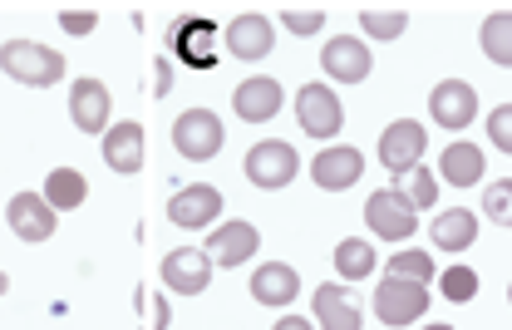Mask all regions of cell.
I'll list each match as a JSON object with an SVG mask.
<instances>
[{
	"mask_svg": "<svg viewBox=\"0 0 512 330\" xmlns=\"http://www.w3.org/2000/svg\"><path fill=\"white\" fill-rule=\"evenodd\" d=\"M488 138H493L498 153H512V104H498L488 114Z\"/></svg>",
	"mask_w": 512,
	"mask_h": 330,
	"instance_id": "obj_32",
	"label": "cell"
},
{
	"mask_svg": "<svg viewBox=\"0 0 512 330\" xmlns=\"http://www.w3.org/2000/svg\"><path fill=\"white\" fill-rule=\"evenodd\" d=\"M143 124H114V129L104 133V163L114 168V173H124V178H133L138 168H143Z\"/></svg>",
	"mask_w": 512,
	"mask_h": 330,
	"instance_id": "obj_19",
	"label": "cell"
},
{
	"mask_svg": "<svg viewBox=\"0 0 512 330\" xmlns=\"http://www.w3.org/2000/svg\"><path fill=\"white\" fill-rule=\"evenodd\" d=\"M384 276H399V281H419V286H429V281H434V257L419 252V247H414V252H394Z\"/></svg>",
	"mask_w": 512,
	"mask_h": 330,
	"instance_id": "obj_29",
	"label": "cell"
},
{
	"mask_svg": "<svg viewBox=\"0 0 512 330\" xmlns=\"http://www.w3.org/2000/svg\"><path fill=\"white\" fill-rule=\"evenodd\" d=\"M256 247H261V232H256L252 222H222L212 237H207V262L212 266H242L252 257Z\"/></svg>",
	"mask_w": 512,
	"mask_h": 330,
	"instance_id": "obj_15",
	"label": "cell"
},
{
	"mask_svg": "<svg viewBox=\"0 0 512 330\" xmlns=\"http://www.w3.org/2000/svg\"><path fill=\"white\" fill-rule=\"evenodd\" d=\"M40 198L50 202L55 212H74L79 202L89 198V183H84V173H74V168H55V173H45V193Z\"/></svg>",
	"mask_w": 512,
	"mask_h": 330,
	"instance_id": "obj_24",
	"label": "cell"
},
{
	"mask_svg": "<svg viewBox=\"0 0 512 330\" xmlns=\"http://www.w3.org/2000/svg\"><path fill=\"white\" fill-rule=\"evenodd\" d=\"M281 25L291 35H316L320 25H325V10H281Z\"/></svg>",
	"mask_w": 512,
	"mask_h": 330,
	"instance_id": "obj_33",
	"label": "cell"
},
{
	"mask_svg": "<svg viewBox=\"0 0 512 330\" xmlns=\"http://www.w3.org/2000/svg\"><path fill=\"white\" fill-rule=\"evenodd\" d=\"M153 326H158V330L168 326V306H163V301H153Z\"/></svg>",
	"mask_w": 512,
	"mask_h": 330,
	"instance_id": "obj_37",
	"label": "cell"
},
{
	"mask_svg": "<svg viewBox=\"0 0 512 330\" xmlns=\"http://www.w3.org/2000/svg\"><path fill=\"white\" fill-rule=\"evenodd\" d=\"M60 25L69 35H89V30L99 25V15H94V10H60Z\"/></svg>",
	"mask_w": 512,
	"mask_h": 330,
	"instance_id": "obj_34",
	"label": "cell"
},
{
	"mask_svg": "<svg viewBox=\"0 0 512 330\" xmlns=\"http://www.w3.org/2000/svg\"><path fill=\"white\" fill-rule=\"evenodd\" d=\"M271 45H276V30H271V20L256 15V10H242V15L227 25V55H232V60H261V55H271Z\"/></svg>",
	"mask_w": 512,
	"mask_h": 330,
	"instance_id": "obj_14",
	"label": "cell"
},
{
	"mask_svg": "<svg viewBox=\"0 0 512 330\" xmlns=\"http://www.w3.org/2000/svg\"><path fill=\"white\" fill-rule=\"evenodd\" d=\"M109 109H114V99H109V89L99 79H74V89H69V119H74V129L109 133Z\"/></svg>",
	"mask_w": 512,
	"mask_h": 330,
	"instance_id": "obj_13",
	"label": "cell"
},
{
	"mask_svg": "<svg viewBox=\"0 0 512 330\" xmlns=\"http://www.w3.org/2000/svg\"><path fill=\"white\" fill-rule=\"evenodd\" d=\"M222 143H227V129H222V119H217L212 109H188V114H178V124H173V148H178L188 163L217 158Z\"/></svg>",
	"mask_w": 512,
	"mask_h": 330,
	"instance_id": "obj_2",
	"label": "cell"
},
{
	"mask_svg": "<svg viewBox=\"0 0 512 330\" xmlns=\"http://www.w3.org/2000/svg\"><path fill=\"white\" fill-rule=\"evenodd\" d=\"M335 271H340L345 281H365V276L375 271V247H370L365 237H345V242L335 247Z\"/></svg>",
	"mask_w": 512,
	"mask_h": 330,
	"instance_id": "obj_26",
	"label": "cell"
},
{
	"mask_svg": "<svg viewBox=\"0 0 512 330\" xmlns=\"http://www.w3.org/2000/svg\"><path fill=\"white\" fill-rule=\"evenodd\" d=\"M429 114H434L439 129L463 133L478 119V94H473V84H468V79H444V84L429 94Z\"/></svg>",
	"mask_w": 512,
	"mask_h": 330,
	"instance_id": "obj_8",
	"label": "cell"
},
{
	"mask_svg": "<svg viewBox=\"0 0 512 330\" xmlns=\"http://www.w3.org/2000/svg\"><path fill=\"white\" fill-rule=\"evenodd\" d=\"M365 222H370V232H375L380 242H409L414 227H419V212L399 198L394 188H384V193H370V202H365Z\"/></svg>",
	"mask_w": 512,
	"mask_h": 330,
	"instance_id": "obj_5",
	"label": "cell"
},
{
	"mask_svg": "<svg viewBox=\"0 0 512 330\" xmlns=\"http://www.w3.org/2000/svg\"><path fill=\"white\" fill-rule=\"evenodd\" d=\"M320 65H325V74H330L335 84H360V79H370L375 55L365 50V40H355V35H335V40L320 50Z\"/></svg>",
	"mask_w": 512,
	"mask_h": 330,
	"instance_id": "obj_11",
	"label": "cell"
},
{
	"mask_svg": "<svg viewBox=\"0 0 512 330\" xmlns=\"http://www.w3.org/2000/svg\"><path fill=\"white\" fill-rule=\"evenodd\" d=\"M360 173H365V153H360V148H350V143L320 148L316 163H311V178H316L325 193H345V188H355V183H360Z\"/></svg>",
	"mask_w": 512,
	"mask_h": 330,
	"instance_id": "obj_9",
	"label": "cell"
},
{
	"mask_svg": "<svg viewBox=\"0 0 512 330\" xmlns=\"http://www.w3.org/2000/svg\"><path fill=\"white\" fill-rule=\"evenodd\" d=\"M483 212H488L498 227H512V178H498V183L483 193Z\"/></svg>",
	"mask_w": 512,
	"mask_h": 330,
	"instance_id": "obj_30",
	"label": "cell"
},
{
	"mask_svg": "<svg viewBox=\"0 0 512 330\" xmlns=\"http://www.w3.org/2000/svg\"><path fill=\"white\" fill-rule=\"evenodd\" d=\"M271 330H316V326H311V321H301V316H281Z\"/></svg>",
	"mask_w": 512,
	"mask_h": 330,
	"instance_id": "obj_36",
	"label": "cell"
},
{
	"mask_svg": "<svg viewBox=\"0 0 512 330\" xmlns=\"http://www.w3.org/2000/svg\"><path fill=\"white\" fill-rule=\"evenodd\" d=\"M217 212H222V193H217L212 183H192V188H183V193H173V202H168L173 227H188V232L212 227Z\"/></svg>",
	"mask_w": 512,
	"mask_h": 330,
	"instance_id": "obj_16",
	"label": "cell"
},
{
	"mask_svg": "<svg viewBox=\"0 0 512 330\" xmlns=\"http://www.w3.org/2000/svg\"><path fill=\"white\" fill-rule=\"evenodd\" d=\"M296 173H301V158H296V148L281 143V138H266V143H256L252 153H247V178H252L256 188H266V193L286 188Z\"/></svg>",
	"mask_w": 512,
	"mask_h": 330,
	"instance_id": "obj_4",
	"label": "cell"
},
{
	"mask_svg": "<svg viewBox=\"0 0 512 330\" xmlns=\"http://www.w3.org/2000/svg\"><path fill=\"white\" fill-rule=\"evenodd\" d=\"M429 237H434L439 252H468V247L478 242V212H468V207L439 212L434 227H429Z\"/></svg>",
	"mask_w": 512,
	"mask_h": 330,
	"instance_id": "obj_21",
	"label": "cell"
},
{
	"mask_svg": "<svg viewBox=\"0 0 512 330\" xmlns=\"http://www.w3.org/2000/svg\"><path fill=\"white\" fill-rule=\"evenodd\" d=\"M439 178L453 188H473L483 178V148L478 143H448L444 158H439Z\"/></svg>",
	"mask_w": 512,
	"mask_h": 330,
	"instance_id": "obj_23",
	"label": "cell"
},
{
	"mask_svg": "<svg viewBox=\"0 0 512 330\" xmlns=\"http://www.w3.org/2000/svg\"><path fill=\"white\" fill-rule=\"evenodd\" d=\"M424 311H429V286L399 281V276H384L375 286V321L384 326H414Z\"/></svg>",
	"mask_w": 512,
	"mask_h": 330,
	"instance_id": "obj_3",
	"label": "cell"
},
{
	"mask_svg": "<svg viewBox=\"0 0 512 330\" xmlns=\"http://www.w3.org/2000/svg\"><path fill=\"white\" fill-rule=\"evenodd\" d=\"M173 89V69H168V60H158V69H153V94H168Z\"/></svg>",
	"mask_w": 512,
	"mask_h": 330,
	"instance_id": "obj_35",
	"label": "cell"
},
{
	"mask_svg": "<svg viewBox=\"0 0 512 330\" xmlns=\"http://www.w3.org/2000/svg\"><path fill=\"white\" fill-rule=\"evenodd\" d=\"M394 193L409 202L414 212H424V207L439 202V178H434L429 168H409V173H399V188H394Z\"/></svg>",
	"mask_w": 512,
	"mask_h": 330,
	"instance_id": "obj_27",
	"label": "cell"
},
{
	"mask_svg": "<svg viewBox=\"0 0 512 330\" xmlns=\"http://www.w3.org/2000/svg\"><path fill=\"white\" fill-rule=\"evenodd\" d=\"M296 119H301V129L311 138H330V133L345 129V104H340L335 89L306 84V89H296Z\"/></svg>",
	"mask_w": 512,
	"mask_h": 330,
	"instance_id": "obj_6",
	"label": "cell"
},
{
	"mask_svg": "<svg viewBox=\"0 0 512 330\" xmlns=\"http://www.w3.org/2000/svg\"><path fill=\"white\" fill-rule=\"evenodd\" d=\"M5 291H10V276H5V271H0V296H5Z\"/></svg>",
	"mask_w": 512,
	"mask_h": 330,
	"instance_id": "obj_38",
	"label": "cell"
},
{
	"mask_svg": "<svg viewBox=\"0 0 512 330\" xmlns=\"http://www.w3.org/2000/svg\"><path fill=\"white\" fill-rule=\"evenodd\" d=\"M424 148H429V133H424V124H414V119H394V124L380 133V163L394 178L409 173V168H419Z\"/></svg>",
	"mask_w": 512,
	"mask_h": 330,
	"instance_id": "obj_7",
	"label": "cell"
},
{
	"mask_svg": "<svg viewBox=\"0 0 512 330\" xmlns=\"http://www.w3.org/2000/svg\"><path fill=\"white\" fill-rule=\"evenodd\" d=\"M316 326L320 330H360V326H365L355 291H345V286L325 281V286L316 291Z\"/></svg>",
	"mask_w": 512,
	"mask_h": 330,
	"instance_id": "obj_18",
	"label": "cell"
},
{
	"mask_svg": "<svg viewBox=\"0 0 512 330\" xmlns=\"http://www.w3.org/2000/svg\"><path fill=\"white\" fill-rule=\"evenodd\" d=\"M508 301H512V291H508Z\"/></svg>",
	"mask_w": 512,
	"mask_h": 330,
	"instance_id": "obj_40",
	"label": "cell"
},
{
	"mask_svg": "<svg viewBox=\"0 0 512 330\" xmlns=\"http://www.w3.org/2000/svg\"><path fill=\"white\" fill-rule=\"evenodd\" d=\"M360 30L375 40V45H384V40H399L404 30H409V10H360Z\"/></svg>",
	"mask_w": 512,
	"mask_h": 330,
	"instance_id": "obj_28",
	"label": "cell"
},
{
	"mask_svg": "<svg viewBox=\"0 0 512 330\" xmlns=\"http://www.w3.org/2000/svg\"><path fill=\"white\" fill-rule=\"evenodd\" d=\"M444 296L448 301H473V296H478V271H468V266H448L444 271Z\"/></svg>",
	"mask_w": 512,
	"mask_h": 330,
	"instance_id": "obj_31",
	"label": "cell"
},
{
	"mask_svg": "<svg viewBox=\"0 0 512 330\" xmlns=\"http://www.w3.org/2000/svg\"><path fill=\"white\" fill-rule=\"evenodd\" d=\"M0 69L30 89H50L64 79V55L50 45H35V40H5L0 45Z\"/></svg>",
	"mask_w": 512,
	"mask_h": 330,
	"instance_id": "obj_1",
	"label": "cell"
},
{
	"mask_svg": "<svg viewBox=\"0 0 512 330\" xmlns=\"http://www.w3.org/2000/svg\"><path fill=\"white\" fill-rule=\"evenodd\" d=\"M232 104H237V114L247 119V124H266V119H276L281 114V104H286V94H281V84L276 79H242L237 84V94H232Z\"/></svg>",
	"mask_w": 512,
	"mask_h": 330,
	"instance_id": "obj_17",
	"label": "cell"
},
{
	"mask_svg": "<svg viewBox=\"0 0 512 330\" xmlns=\"http://www.w3.org/2000/svg\"><path fill=\"white\" fill-rule=\"evenodd\" d=\"M168 45L188 60V65H212V20L202 15H188L168 30Z\"/></svg>",
	"mask_w": 512,
	"mask_h": 330,
	"instance_id": "obj_22",
	"label": "cell"
},
{
	"mask_svg": "<svg viewBox=\"0 0 512 330\" xmlns=\"http://www.w3.org/2000/svg\"><path fill=\"white\" fill-rule=\"evenodd\" d=\"M5 222L20 242H50L55 237V207L40 198V193H15L5 207Z\"/></svg>",
	"mask_w": 512,
	"mask_h": 330,
	"instance_id": "obj_10",
	"label": "cell"
},
{
	"mask_svg": "<svg viewBox=\"0 0 512 330\" xmlns=\"http://www.w3.org/2000/svg\"><path fill=\"white\" fill-rule=\"evenodd\" d=\"M478 40H483V55H488L493 65L512 69V10H493V15L483 20Z\"/></svg>",
	"mask_w": 512,
	"mask_h": 330,
	"instance_id": "obj_25",
	"label": "cell"
},
{
	"mask_svg": "<svg viewBox=\"0 0 512 330\" xmlns=\"http://www.w3.org/2000/svg\"><path fill=\"white\" fill-rule=\"evenodd\" d=\"M247 291L256 296V306H291L296 291H301V276H296V266L266 262V266H256V276H252Z\"/></svg>",
	"mask_w": 512,
	"mask_h": 330,
	"instance_id": "obj_20",
	"label": "cell"
},
{
	"mask_svg": "<svg viewBox=\"0 0 512 330\" xmlns=\"http://www.w3.org/2000/svg\"><path fill=\"white\" fill-rule=\"evenodd\" d=\"M207 281H212V262H207L202 247H178V252L163 257V286H168V291H178V296H202Z\"/></svg>",
	"mask_w": 512,
	"mask_h": 330,
	"instance_id": "obj_12",
	"label": "cell"
},
{
	"mask_svg": "<svg viewBox=\"0 0 512 330\" xmlns=\"http://www.w3.org/2000/svg\"><path fill=\"white\" fill-rule=\"evenodd\" d=\"M429 330H453V326H429Z\"/></svg>",
	"mask_w": 512,
	"mask_h": 330,
	"instance_id": "obj_39",
	"label": "cell"
}]
</instances>
